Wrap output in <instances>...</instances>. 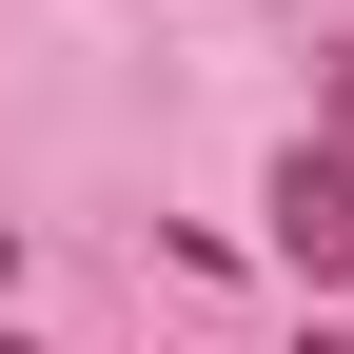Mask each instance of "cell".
Returning <instances> with one entry per match:
<instances>
[{"instance_id": "obj_1", "label": "cell", "mask_w": 354, "mask_h": 354, "mask_svg": "<svg viewBox=\"0 0 354 354\" xmlns=\"http://www.w3.org/2000/svg\"><path fill=\"white\" fill-rule=\"evenodd\" d=\"M256 216H276V256H295V276H354V138H335V158L295 138V158H276V197H256Z\"/></svg>"}]
</instances>
